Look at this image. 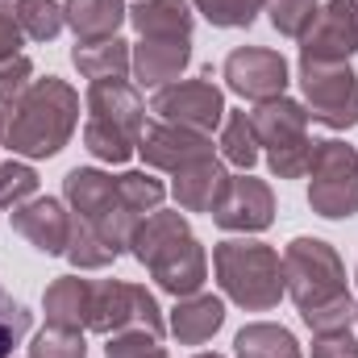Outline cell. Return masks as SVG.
Masks as SVG:
<instances>
[{
  "label": "cell",
  "mask_w": 358,
  "mask_h": 358,
  "mask_svg": "<svg viewBox=\"0 0 358 358\" xmlns=\"http://www.w3.org/2000/svg\"><path fill=\"white\" fill-rule=\"evenodd\" d=\"M4 108V146L17 159H55L80 125V92L59 76L34 80Z\"/></svg>",
  "instance_id": "cell-1"
},
{
  "label": "cell",
  "mask_w": 358,
  "mask_h": 358,
  "mask_svg": "<svg viewBox=\"0 0 358 358\" xmlns=\"http://www.w3.org/2000/svg\"><path fill=\"white\" fill-rule=\"evenodd\" d=\"M129 255L176 300L196 296L208 279L204 246H200V238L192 234V225L179 208H155L150 217H142L134 238H129Z\"/></svg>",
  "instance_id": "cell-2"
},
{
  "label": "cell",
  "mask_w": 358,
  "mask_h": 358,
  "mask_svg": "<svg viewBox=\"0 0 358 358\" xmlns=\"http://www.w3.org/2000/svg\"><path fill=\"white\" fill-rule=\"evenodd\" d=\"M213 275H217L221 296H229L246 313H267L287 296L279 250L267 242H255V238L217 242L213 246Z\"/></svg>",
  "instance_id": "cell-3"
},
{
  "label": "cell",
  "mask_w": 358,
  "mask_h": 358,
  "mask_svg": "<svg viewBox=\"0 0 358 358\" xmlns=\"http://www.w3.org/2000/svg\"><path fill=\"white\" fill-rule=\"evenodd\" d=\"M63 200L76 217H84L92 229L121 255H129V238L138 229V213H129V204L121 200L117 192V179L108 171H96V167H71L63 176Z\"/></svg>",
  "instance_id": "cell-4"
},
{
  "label": "cell",
  "mask_w": 358,
  "mask_h": 358,
  "mask_svg": "<svg viewBox=\"0 0 358 358\" xmlns=\"http://www.w3.org/2000/svg\"><path fill=\"white\" fill-rule=\"evenodd\" d=\"M279 259H283V287L300 313L350 292L346 287V263L321 238H292Z\"/></svg>",
  "instance_id": "cell-5"
},
{
  "label": "cell",
  "mask_w": 358,
  "mask_h": 358,
  "mask_svg": "<svg viewBox=\"0 0 358 358\" xmlns=\"http://www.w3.org/2000/svg\"><path fill=\"white\" fill-rule=\"evenodd\" d=\"M308 208L325 221H350L358 213V150L325 138L313 146L308 167Z\"/></svg>",
  "instance_id": "cell-6"
},
{
  "label": "cell",
  "mask_w": 358,
  "mask_h": 358,
  "mask_svg": "<svg viewBox=\"0 0 358 358\" xmlns=\"http://www.w3.org/2000/svg\"><path fill=\"white\" fill-rule=\"evenodd\" d=\"M300 92L308 121L325 129H355L358 125V71L350 63H321L300 59Z\"/></svg>",
  "instance_id": "cell-7"
},
{
  "label": "cell",
  "mask_w": 358,
  "mask_h": 358,
  "mask_svg": "<svg viewBox=\"0 0 358 358\" xmlns=\"http://www.w3.org/2000/svg\"><path fill=\"white\" fill-rule=\"evenodd\" d=\"M155 329V334H167V321H163V308L159 300L142 287V283H125V279H100L96 292H92V334H117V329Z\"/></svg>",
  "instance_id": "cell-8"
},
{
  "label": "cell",
  "mask_w": 358,
  "mask_h": 358,
  "mask_svg": "<svg viewBox=\"0 0 358 358\" xmlns=\"http://www.w3.org/2000/svg\"><path fill=\"white\" fill-rule=\"evenodd\" d=\"M150 113L167 125H183L196 134H213L225 121V92L213 84V71H204L200 80H176L167 88L155 92Z\"/></svg>",
  "instance_id": "cell-9"
},
{
  "label": "cell",
  "mask_w": 358,
  "mask_h": 358,
  "mask_svg": "<svg viewBox=\"0 0 358 358\" xmlns=\"http://www.w3.org/2000/svg\"><path fill=\"white\" fill-rule=\"evenodd\" d=\"M221 80L242 100L263 104V100H275V96L287 92V59L271 46H238V50L225 55Z\"/></svg>",
  "instance_id": "cell-10"
},
{
  "label": "cell",
  "mask_w": 358,
  "mask_h": 358,
  "mask_svg": "<svg viewBox=\"0 0 358 358\" xmlns=\"http://www.w3.org/2000/svg\"><path fill=\"white\" fill-rule=\"evenodd\" d=\"M208 217L225 234H263V229H271V221H275V192H271L263 179H255L250 171L229 176Z\"/></svg>",
  "instance_id": "cell-11"
},
{
  "label": "cell",
  "mask_w": 358,
  "mask_h": 358,
  "mask_svg": "<svg viewBox=\"0 0 358 358\" xmlns=\"http://www.w3.org/2000/svg\"><path fill=\"white\" fill-rule=\"evenodd\" d=\"M350 55H358V0H329L300 38V59L350 63Z\"/></svg>",
  "instance_id": "cell-12"
},
{
  "label": "cell",
  "mask_w": 358,
  "mask_h": 358,
  "mask_svg": "<svg viewBox=\"0 0 358 358\" xmlns=\"http://www.w3.org/2000/svg\"><path fill=\"white\" fill-rule=\"evenodd\" d=\"M13 229L46 259L67 255V238H71V208L55 196H34L25 204H17L13 213Z\"/></svg>",
  "instance_id": "cell-13"
},
{
  "label": "cell",
  "mask_w": 358,
  "mask_h": 358,
  "mask_svg": "<svg viewBox=\"0 0 358 358\" xmlns=\"http://www.w3.org/2000/svg\"><path fill=\"white\" fill-rule=\"evenodd\" d=\"M138 155L146 159V167L155 171H171L187 163H200L213 155V134H196V129H183V125H167V121H155L142 129V142H138Z\"/></svg>",
  "instance_id": "cell-14"
},
{
  "label": "cell",
  "mask_w": 358,
  "mask_h": 358,
  "mask_svg": "<svg viewBox=\"0 0 358 358\" xmlns=\"http://www.w3.org/2000/svg\"><path fill=\"white\" fill-rule=\"evenodd\" d=\"M250 125L259 134L263 155H275V150L296 146V142H308V108L300 100H292V96H275V100L255 104Z\"/></svg>",
  "instance_id": "cell-15"
},
{
  "label": "cell",
  "mask_w": 358,
  "mask_h": 358,
  "mask_svg": "<svg viewBox=\"0 0 358 358\" xmlns=\"http://www.w3.org/2000/svg\"><path fill=\"white\" fill-rule=\"evenodd\" d=\"M192 63V42L187 38H142L134 46V80L142 88H167L183 76Z\"/></svg>",
  "instance_id": "cell-16"
},
{
  "label": "cell",
  "mask_w": 358,
  "mask_h": 358,
  "mask_svg": "<svg viewBox=\"0 0 358 358\" xmlns=\"http://www.w3.org/2000/svg\"><path fill=\"white\" fill-rule=\"evenodd\" d=\"M221 325H225V300L213 292H196V296L176 300V308L167 317V329L179 346H204Z\"/></svg>",
  "instance_id": "cell-17"
},
{
  "label": "cell",
  "mask_w": 358,
  "mask_h": 358,
  "mask_svg": "<svg viewBox=\"0 0 358 358\" xmlns=\"http://www.w3.org/2000/svg\"><path fill=\"white\" fill-rule=\"evenodd\" d=\"M88 117H104V121H117V125L142 134L146 129V100H142L138 84H129V80H92Z\"/></svg>",
  "instance_id": "cell-18"
},
{
  "label": "cell",
  "mask_w": 358,
  "mask_h": 358,
  "mask_svg": "<svg viewBox=\"0 0 358 358\" xmlns=\"http://www.w3.org/2000/svg\"><path fill=\"white\" fill-rule=\"evenodd\" d=\"M92 292H96V283H92V279H80V275H59V279L42 292L46 325H59V329H88V321H92Z\"/></svg>",
  "instance_id": "cell-19"
},
{
  "label": "cell",
  "mask_w": 358,
  "mask_h": 358,
  "mask_svg": "<svg viewBox=\"0 0 358 358\" xmlns=\"http://www.w3.org/2000/svg\"><path fill=\"white\" fill-rule=\"evenodd\" d=\"M225 179H229L225 163H221L217 155H208V159H200V163L179 167L176 183H171V196H176V204L183 213H213V204H217Z\"/></svg>",
  "instance_id": "cell-20"
},
{
  "label": "cell",
  "mask_w": 358,
  "mask_h": 358,
  "mask_svg": "<svg viewBox=\"0 0 358 358\" xmlns=\"http://www.w3.org/2000/svg\"><path fill=\"white\" fill-rule=\"evenodd\" d=\"M129 25L138 38H187L196 29V13L187 0H138L129 8Z\"/></svg>",
  "instance_id": "cell-21"
},
{
  "label": "cell",
  "mask_w": 358,
  "mask_h": 358,
  "mask_svg": "<svg viewBox=\"0 0 358 358\" xmlns=\"http://www.w3.org/2000/svg\"><path fill=\"white\" fill-rule=\"evenodd\" d=\"M63 21L71 25L76 42H100V38H117V29L129 21V8L125 0H67Z\"/></svg>",
  "instance_id": "cell-22"
},
{
  "label": "cell",
  "mask_w": 358,
  "mask_h": 358,
  "mask_svg": "<svg viewBox=\"0 0 358 358\" xmlns=\"http://www.w3.org/2000/svg\"><path fill=\"white\" fill-rule=\"evenodd\" d=\"M71 63L88 80H125L134 67V46L125 38H100V42H76Z\"/></svg>",
  "instance_id": "cell-23"
},
{
  "label": "cell",
  "mask_w": 358,
  "mask_h": 358,
  "mask_svg": "<svg viewBox=\"0 0 358 358\" xmlns=\"http://www.w3.org/2000/svg\"><path fill=\"white\" fill-rule=\"evenodd\" d=\"M234 355L238 358H304V350H300L292 329H283L275 321H250V325L238 329Z\"/></svg>",
  "instance_id": "cell-24"
},
{
  "label": "cell",
  "mask_w": 358,
  "mask_h": 358,
  "mask_svg": "<svg viewBox=\"0 0 358 358\" xmlns=\"http://www.w3.org/2000/svg\"><path fill=\"white\" fill-rule=\"evenodd\" d=\"M138 142H142V134H134V129H125L117 121H104V117H88L84 121V146L100 163H113V167L129 163L138 155Z\"/></svg>",
  "instance_id": "cell-25"
},
{
  "label": "cell",
  "mask_w": 358,
  "mask_h": 358,
  "mask_svg": "<svg viewBox=\"0 0 358 358\" xmlns=\"http://www.w3.org/2000/svg\"><path fill=\"white\" fill-rule=\"evenodd\" d=\"M0 8H8L17 17V25L29 42H55L59 29L67 25L63 4H55V0H0Z\"/></svg>",
  "instance_id": "cell-26"
},
{
  "label": "cell",
  "mask_w": 358,
  "mask_h": 358,
  "mask_svg": "<svg viewBox=\"0 0 358 358\" xmlns=\"http://www.w3.org/2000/svg\"><path fill=\"white\" fill-rule=\"evenodd\" d=\"M263 146H259V134L250 125V113H225L221 121V159L234 163L238 171H250L259 163Z\"/></svg>",
  "instance_id": "cell-27"
},
{
  "label": "cell",
  "mask_w": 358,
  "mask_h": 358,
  "mask_svg": "<svg viewBox=\"0 0 358 358\" xmlns=\"http://www.w3.org/2000/svg\"><path fill=\"white\" fill-rule=\"evenodd\" d=\"M63 259H67L76 271H100V267H108V263L117 259V250L92 229L84 217L71 213V238H67V255H63Z\"/></svg>",
  "instance_id": "cell-28"
},
{
  "label": "cell",
  "mask_w": 358,
  "mask_h": 358,
  "mask_svg": "<svg viewBox=\"0 0 358 358\" xmlns=\"http://www.w3.org/2000/svg\"><path fill=\"white\" fill-rule=\"evenodd\" d=\"M196 13L217 29H246L259 13H267V0H192Z\"/></svg>",
  "instance_id": "cell-29"
},
{
  "label": "cell",
  "mask_w": 358,
  "mask_h": 358,
  "mask_svg": "<svg viewBox=\"0 0 358 358\" xmlns=\"http://www.w3.org/2000/svg\"><path fill=\"white\" fill-rule=\"evenodd\" d=\"M117 192H121V200L129 204V213H138V217H150L155 208H163V200H167V183L155 176H146V171H125V176H117Z\"/></svg>",
  "instance_id": "cell-30"
},
{
  "label": "cell",
  "mask_w": 358,
  "mask_h": 358,
  "mask_svg": "<svg viewBox=\"0 0 358 358\" xmlns=\"http://www.w3.org/2000/svg\"><path fill=\"white\" fill-rule=\"evenodd\" d=\"M317 13H321V0H267V17H271V25H275V34L296 38V42L308 34V25L317 21Z\"/></svg>",
  "instance_id": "cell-31"
},
{
  "label": "cell",
  "mask_w": 358,
  "mask_h": 358,
  "mask_svg": "<svg viewBox=\"0 0 358 358\" xmlns=\"http://www.w3.org/2000/svg\"><path fill=\"white\" fill-rule=\"evenodd\" d=\"M355 317H358V300L350 296V292H342V296H334V300H325V304L300 313V321H304L313 334H338V329H350Z\"/></svg>",
  "instance_id": "cell-32"
},
{
  "label": "cell",
  "mask_w": 358,
  "mask_h": 358,
  "mask_svg": "<svg viewBox=\"0 0 358 358\" xmlns=\"http://www.w3.org/2000/svg\"><path fill=\"white\" fill-rule=\"evenodd\" d=\"M163 338L167 334H155V329H142V325L117 329L104 342V358H159L163 355Z\"/></svg>",
  "instance_id": "cell-33"
},
{
  "label": "cell",
  "mask_w": 358,
  "mask_h": 358,
  "mask_svg": "<svg viewBox=\"0 0 358 358\" xmlns=\"http://www.w3.org/2000/svg\"><path fill=\"white\" fill-rule=\"evenodd\" d=\"M29 358H88L84 329H59V325H46L42 334H34V342H29Z\"/></svg>",
  "instance_id": "cell-34"
},
{
  "label": "cell",
  "mask_w": 358,
  "mask_h": 358,
  "mask_svg": "<svg viewBox=\"0 0 358 358\" xmlns=\"http://www.w3.org/2000/svg\"><path fill=\"white\" fill-rule=\"evenodd\" d=\"M38 196V171L21 159L0 163V208H17Z\"/></svg>",
  "instance_id": "cell-35"
},
{
  "label": "cell",
  "mask_w": 358,
  "mask_h": 358,
  "mask_svg": "<svg viewBox=\"0 0 358 358\" xmlns=\"http://www.w3.org/2000/svg\"><path fill=\"white\" fill-rule=\"evenodd\" d=\"M29 325H34V313L0 287V358H13L21 338L29 334Z\"/></svg>",
  "instance_id": "cell-36"
},
{
  "label": "cell",
  "mask_w": 358,
  "mask_h": 358,
  "mask_svg": "<svg viewBox=\"0 0 358 358\" xmlns=\"http://www.w3.org/2000/svg\"><path fill=\"white\" fill-rule=\"evenodd\" d=\"M34 84V63L25 55H13V59H0V104L17 100L21 92Z\"/></svg>",
  "instance_id": "cell-37"
},
{
  "label": "cell",
  "mask_w": 358,
  "mask_h": 358,
  "mask_svg": "<svg viewBox=\"0 0 358 358\" xmlns=\"http://www.w3.org/2000/svg\"><path fill=\"white\" fill-rule=\"evenodd\" d=\"M313 358H358V338L350 329L313 334Z\"/></svg>",
  "instance_id": "cell-38"
},
{
  "label": "cell",
  "mask_w": 358,
  "mask_h": 358,
  "mask_svg": "<svg viewBox=\"0 0 358 358\" xmlns=\"http://www.w3.org/2000/svg\"><path fill=\"white\" fill-rule=\"evenodd\" d=\"M21 42H25V34H21V25H17V17H13L8 8H0V59L21 55Z\"/></svg>",
  "instance_id": "cell-39"
},
{
  "label": "cell",
  "mask_w": 358,
  "mask_h": 358,
  "mask_svg": "<svg viewBox=\"0 0 358 358\" xmlns=\"http://www.w3.org/2000/svg\"><path fill=\"white\" fill-rule=\"evenodd\" d=\"M0 138H4V108H0Z\"/></svg>",
  "instance_id": "cell-40"
},
{
  "label": "cell",
  "mask_w": 358,
  "mask_h": 358,
  "mask_svg": "<svg viewBox=\"0 0 358 358\" xmlns=\"http://www.w3.org/2000/svg\"><path fill=\"white\" fill-rule=\"evenodd\" d=\"M192 358H221V355H192Z\"/></svg>",
  "instance_id": "cell-41"
},
{
  "label": "cell",
  "mask_w": 358,
  "mask_h": 358,
  "mask_svg": "<svg viewBox=\"0 0 358 358\" xmlns=\"http://www.w3.org/2000/svg\"><path fill=\"white\" fill-rule=\"evenodd\" d=\"M159 358H167V350H163V355H159Z\"/></svg>",
  "instance_id": "cell-42"
},
{
  "label": "cell",
  "mask_w": 358,
  "mask_h": 358,
  "mask_svg": "<svg viewBox=\"0 0 358 358\" xmlns=\"http://www.w3.org/2000/svg\"><path fill=\"white\" fill-rule=\"evenodd\" d=\"M355 279H358V271H355Z\"/></svg>",
  "instance_id": "cell-43"
},
{
  "label": "cell",
  "mask_w": 358,
  "mask_h": 358,
  "mask_svg": "<svg viewBox=\"0 0 358 358\" xmlns=\"http://www.w3.org/2000/svg\"><path fill=\"white\" fill-rule=\"evenodd\" d=\"M355 321H358V317H355Z\"/></svg>",
  "instance_id": "cell-44"
}]
</instances>
